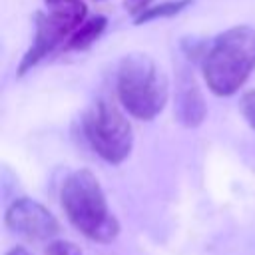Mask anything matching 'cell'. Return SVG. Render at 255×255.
Returning <instances> with one entry per match:
<instances>
[{
    "instance_id": "30bf717a",
    "label": "cell",
    "mask_w": 255,
    "mask_h": 255,
    "mask_svg": "<svg viewBox=\"0 0 255 255\" xmlns=\"http://www.w3.org/2000/svg\"><path fill=\"white\" fill-rule=\"evenodd\" d=\"M44 255H82V251L72 241H52Z\"/></svg>"
},
{
    "instance_id": "8fae6325",
    "label": "cell",
    "mask_w": 255,
    "mask_h": 255,
    "mask_svg": "<svg viewBox=\"0 0 255 255\" xmlns=\"http://www.w3.org/2000/svg\"><path fill=\"white\" fill-rule=\"evenodd\" d=\"M241 114L247 120V124L255 129V92H249L241 100Z\"/></svg>"
},
{
    "instance_id": "5b68a950",
    "label": "cell",
    "mask_w": 255,
    "mask_h": 255,
    "mask_svg": "<svg viewBox=\"0 0 255 255\" xmlns=\"http://www.w3.org/2000/svg\"><path fill=\"white\" fill-rule=\"evenodd\" d=\"M84 16L86 6L80 0H60L52 4V10L48 14H38L36 38L20 64V74H26L28 68L38 64L60 42L70 38L84 24Z\"/></svg>"
},
{
    "instance_id": "52a82bcc",
    "label": "cell",
    "mask_w": 255,
    "mask_h": 255,
    "mask_svg": "<svg viewBox=\"0 0 255 255\" xmlns=\"http://www.w3.org/2000/svg\"><path fill=\"white\" fill-rule=\"evenodd\" d=\"M179 118L185 126H197L203 116H205V108H203V100L197 92V86L193 82V78H187L179 90Z\"/></svg>"
},
{
    "instance_id": "5bb4252c",
    "label": "cell",
    "mask_w": 255,
    "mask_h": 255,
    "mask_svg": "<svg viewBox=\"0 0 255 255\" xmlns=\"http://www.w3.org/2000/svg\"><path fill=\"white\" fill-rule=\"evenodd\" d=\"M54 2H60V0H48V4H54Z\"/></svg>"
},
{
    "instance_id": "9c48e42d",
    "label": "cell",
    "mask_w": 255,
    "mask_h": 255,
    "mask_svg": "<svg viewBox=\"0 0 255 255\" xmlns=\"http://www.w3.org/2000/svg\"><path fill=\"white\" fill-rule=\"evenodd\" d=\"M189 0H177V2H165V4H159V6H153V8H147L141 16L135 18L137 24H143L147 20H153V18H163V16H173L177 14L183 6H187Z\"/></svg>"
},
{
    "instance_id": "277c9868",
    "label": "cell",
    "mask_w": 255,
    "mask_h": 255,
    "mask_svg": "<svg viewBox=\"0 0 255 255\" xmlns=\"http://www.w3.org/2000/svg\"><path fill=\"white\" fill-rule=\"evenodd\" d=\"M84 133L92 149L110 163H122L133 145L128 118L110 102L98 100L84 116Z\"/></svg>"
},
{
    "instance_id": "ba28073f",
    "label": "cell",
    "mask_w": 255,
    "mask_h": 255,
    "mask_svg": "<svg viewBox=\"0 0 255 255\" xmlns=\"http://www.w3.org/2000/svg\"><path fill=\"white\" fill-rule=\"evenodd\" d=\"M104 28H106V18H102V16L84 22V24L68 38V46H66V48H72V50H84V48H88L92 42L98 40V36L102 34Z\"/></svg>"
},
{
    "instance_id": "8992f818",
    "label": "cell",
    "mask_w": 255,
    "mask_h": 255,
    "mask_svg": "<svg viewBox=\"0 0 255 255\" xmlns=\"http://www.w3.org/2000/svg\"><path fill=\"white\" fill-rule=\"evenodd\" d=\"M6 225L28 241H48L58 233L56 217L38 201L20 197L6 211Z\"/></svg>"
},
{
    "instance_id": "3957f363",
    "label": "cell",
    "mask_w": 255,
    "mask_h": 255,
    "mask_svg": "<svg viewBox=\"0 0 255 255\" xmlns=\"http://www.w3.org/2000/svg\"><path fill=\"white\" fill-rule=\"evenodd\" d=\"M118 96L133 118L151 120L167 102V80L149 56L129 54L120 66Z\"/></svg>"
},
{
    "instance_id": "7c38bea8",
    "label": "cell",
    "mask_w": 255,
    "mask_h": 255,
    "mask_svg": "<svg viewBox=\"0 0 255 255\" xmlns=\"http://www.w3.org/2000/svg\"><path fill=\"white\" fill-rule=\"evenodd\" d=\"M149 2H151V0H126L124 4H126V10H128V12H131V14H135V16H141V14L149 8Z\"/></svg>"
},
{
    "instance_id": "7a4b0ae2",
    "label": "cell",
    "mask_w": 255,
    "mask_h": 255,
    "mask_svg": "<svg viewBox=\"0 0 255 255\" xmlns=\"http://www.w3.org/2000/svg\"><path fill=\"white\" fill-rule=\"evenodd\" d=\"M62 207L70 223L88 239L108 243L116 239L120 225L108 209L100 181L88 169L74 171L62 185Z\"/></svg>"
},
{
    "instance_id": "4fadbf2b",
    "label": "cell",
    "mask_w": 255,
    "mask_h": 255,
    "mask_svg": "<svg viewBox=\"0 0 255 255\" xmlns=\"http://www.w3.org/2000/svg\"><path fill=\"white\" fill-rule=\"evenodd\" d=\"M8 255H30L26 249H22V247H14L12 251H8Z\"/></svg>"
},
{
    "instance_id": "6da1fadb",
    "label": "cell",
    "mask_w": 255,
    "mask_h": 255,
    "mask_svg": "<svg viewBox=\"0 0 255 255\" xmlns=\"http://www.w3.org/2000/svg\"><path fill=\"white\" fill-rule=\"evenodd\" d=\"M255 68V30L235 26L219 34L203 60V76L215 96L235 94Z\"/></svg>"
}]
</instances>
